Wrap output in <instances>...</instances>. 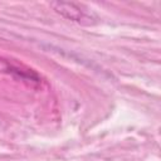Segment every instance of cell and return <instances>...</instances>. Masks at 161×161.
Here are the masks:
<instances>
[{
    "label": "cell",
    "instance_id": "1",
    "mask_svg": "<svg viewBox=\"0 0 161 161\" xmlns=\"http://www.w3.org/2000/svg\"><path fill=\"white\" fill-rule=\"evenodd\" d=\"M52 8L60 14L62 16L73 20V21H80L83 19V11L79 6H77L73 3H63V1H55L50 4Z\"/></svg>",
    "mask_w": 161,
    "mask_h": 161
}]
</instances>
